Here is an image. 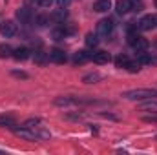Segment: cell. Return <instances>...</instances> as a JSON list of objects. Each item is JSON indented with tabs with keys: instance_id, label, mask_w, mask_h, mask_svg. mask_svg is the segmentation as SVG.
I'll list each match as a JSON object with an SVG mask.
<instances>
[{
	"instance_id": "cell-12",
	"label": "cell",
	"mask_w": 157,
	"mask_h": 155,
	"mask_svg": "<svg viewBox=\"0 0 157 155\" xmlns=\"http://www.w3.org/2000/svg\"><path fill=\"white\" fill-rule=\"evenodd\" d=\"M33 60H35V64H39V66H46V64L49 62V53H44V51H35Z\"/></svg>"
},
{
	"instance_id": "cell-13",
	"label": "cell",
	"mask_w": 157,
	"mask_h": 155,
	"mask_svg": "<svg viewBox=\"0 0 157 155\" xmlns=\"http://www.w3.org/2000/svg\"><path fill=\"white\" fill-rule=\"evenodd\" d=\"M93 9L97 13H106L108 9H112V2L110 0H97L95 6H93Z\"/></svg>"
},
{
	"instance_id": "cell-7",
	"label": "cell",
	"mask_w": 157,
	"mask_h": 155,
	"mask_svg": "<svg viewBox=\"0 0 157 155\" xmlns=\"http://www.w3.org/2000/svg\"><path fill=\"white\" fill-rule=\"evenodd\" d=\"M49 60L51 62H55V64H64L66 60H68V57H66V53L62 51V49H51L49 51Z\"/></svg>"
},
{
	"instance_id": "cell-10",
	"label": "cell",
	"mask_w": 157,
	"mask_h": 155,
	"mask_svg": "<svg viewBox=\"0 0 157 155\" xmlns=\"http://www.w3.org/2000/svg\"><path fill=\"white\" fill-rule=\"evenodd\" d=\"M93 59V55L91 53H88V51H77L75 55H73V62L75 64H84V62H88V60H91Z\"/></svg>"
},
{
	"instance_id": "cell-29",
	"label": "cell",
	"mask_w": 157,
	"mask_h": 155,
	"mask_svg": "<svg viewBox=\"0 0 157 155\" xmlns=\"http://www.w3.org/2000/svg\"><path fill=\"white\" fill-rule=\"evenodd\" d=\"M154 4H155V7H157V0H154Z\"/></svg>"
},
{
	"instance_id": "cell-11",
	"label": "cell",
	"mask_w": 157,
	"mask_h": 155,
	"mask_svg": "<svg viewBox=\"0 0 157 155\" xmlns=\"http://www.w3.org/2000/svg\"><path fill=\"white\" fill-rule=\"evenodd\" d=\"M115 11L119 15H124L128 11H132V0H117L115 4Z\"/></svg>"
},
{
	"instance_id": "cell-5",
	"label": "cell",
	"mask_w": 157,
	"mask_h": 155,
	"mask_svg": "<svg viewBox=\"0 0 157 155\" xmlns=\"http://www.w3.org/2000/svg\"><path fill=\"white\" fill-rule=\"evenodd\" d=\"M0 33H2L6 39L13 37V35L17 33V24H15L13 20H4V22L0 24Z\"/></svg>"
},
{
	"instance_id": "cell-2",
	"label": "cell",
	"mask_w": 157,
	"mask_h": 155,
	"mask_svg": "<svg viewBox=\"0 0 157 155\" xmlns=\"http://www.w3.org/2000/svg\"><path fill=\"white\" fill-rule=\"evenodd\" d=\"M128 42H130V46L135 51H146V47H148V40L144 37H141V35H137V33H130L128 35Z\"/></svg>"
},
{
	"instance_id": "cell-15",
	"label": "cell",
	"mask_w": 157,
	"mask_h": 155,
	"mask_svg": "<svg viewBox=\"0 0 157 155\" xmlns=\"http://www.w3.org/2000/svg\"><path fill=\"white\" fill-rule=\"evenodd\" d=\"M66 17H68L66 7H59V9L51 15V20H55V22H64V20H66Z\"/></svg>"
},
{
	"instance_id": "cell-23",
	"label": "cell",
	"mask_w": 157,
	"mask_h": 155,
	"mask_svg": "<svg viewBox=\"0 0 157 155\" xmlns=\"http://www.w3.org/2000/svg\"><path fill=\"white\" fill-rule=\"evenodd\" d=\"M128 62H130V59H128L126 55H119L117 59H115V66H117V68H126Z\"/></svg>"
},
{
	"instance_id": "cell-27",
	"label": "cell",
	"mask_w": 157,
	"mask_h": 155,
	"mask_svg": "<svg viewBox=\"0 0 157 155\" xmlns=\"http://www.w3.org/2000/svg\"><path fill=\"white\" fill-rule=\"evenodd\" d=\"M13 77H20V78H28V73H24V71H13Z\"/></svg>"
},
{
	"instance_id": "cell-22",
	"label": "cell",
	"mask_w": 157,
	"mask_h": 155,
	"mask_svg": "<svg viewBox=\"0 0 157 155\" xmlns=\"http://www.w3.org/2000/svg\"><path fill=\"white\" fill-rule=\"evenodd\" d=\"M40 124V119L39 117H31V119H28V120H24V128H37Z\"/></svg>"
},
{
	"instance_id": "cell-26",
	"label": "cell",
	"mask_w": 157,
	"mask_h": 155,
	"mask_svg": "<svg viewBox=\"0 0 157 155\" xmlns=\"http://www.w3.org/2000/svg\"><path fill=\"white\" fill-rule=\"evenodd\" d=\"M53 4V0H39V6L40 7H49Z\"/></svg>"
},
{
	"instance_id": "cell-24",
	"label": "cell",
	"mask_w": 157,
	"mask_h": 155,
	"mask_svg": "<svg viewBox=\"0 0 157 155\" xmlns=\"http://www.w3.org/2000/svg\"><path fill=\"white\" fill-rule=\"evenodd\" d=\"M49 18H51V17H48V15H39V17H37V26H39V28H44V26L49 22Z\"/></svg>"
},
{
	"instance_id": "cell-28",
	"label": "cell",
	"mask_w": 157,
	"mask_h": 155,
	"mask_svg": "<svg viewBox=\"0 0 157 155\" xmlns=\"http://www.w3.org/2000/svg\"><path fill=\"white\" fill-rule=\"evenodd\" d=\"M155 28H157V15H155Z\"/></svg>"
},
{
	"instance_id": "cell-9",
	"label": "cell",
	"mask_w": 157,
	"mask_h": 155,
	"mask_svg": "<svg viewBox=\"0 0 157 155\" xmlns=\"http://www.w3.org/2000/svg\"><path fill=\"white\" fill-rule=\"evenodd\" d=\"M95 64H108L110 60H112V57H110V53L108 51H97V53H93V59H91Z\"/></svg>"
},
{
	"instance_id": "cell-18",
	"label": "cell",
	"mask_w": 157,
	"mask_h": 155,
	"mask_svg": "<svg viewBox=\"0 0 157 155\" xmlns=\"http://www.w3.org/2000/svg\"><path fill=\"white\" fill-rule=\"evenodd\" d=\"M13 57V47L9 44H0V59H7Z\"/></svg>"
},
{
	"instance_id": "cell-30",
	"label": "cell",
	"mask_w": 157,
	"mask_h": 155,
	"mask_svg": "<svg viewBox=\"0 0 157 155\" xmlns=\"http://www.w3.org/2000/svg\"><path fill=\"white\" fill-rule=\"evenodd\" d=\"M6 2H7V0H6Z\"/></svg>"
},
{
	"instance_id": "cell-21",
	"label": "cell",
	"mask_w": 157,
	"mask_h": 155,
	"mask_svg": "<svg viewBox=\"0 0 157 155\" xmlns=\"http://www.w3.org/2000/svg\"><path fill=\"white\" fill-rule=\"evenodd\" d=\"M97 44H99L97 35H93V33H88V35H86V46H88V47H95Z\"/></svg>"
},
{
	"instance_id": "cell-6",
	"label": "cell",
	"mask_w": 157,
	"mask_h": 155,
	"mask_svg": "<svg viewBox=\"0 0 157 155\" xmlns=\"http://www.w3.org/2000/svg\"><path fill=\"white\" fill-rule=\"evenodd\" d=\"M31 17H33V13H31V9H29L28 6L17 9V18L20 20V24H28V22L31 20Z\"/></svg>"
},
{
	"instance_id": "cell-19",
	"label": "cell",
	"mask_w": 157,
	"mask_h": 155,
	"mask_svg": "<svg viewBox=\"0 0 157 155\" xmlns=\"http://www.w3.org/2000/svg\"><path fill=\"white\" fill-rule=\"evenodd\" d=\"M141 66H143V64H141L139 60H130L128 66H126V70H128L130 73H139V71H141Z\"/></svg>"
},
{
	"instance_id": "cell-25",
	"label": "cell",
	"mask_w": 157,
	"mask_h": 155,
	"mask_svg": "<svg viewBox=\"0 0 157 155\" xmlns=\"http://www.w3.org/2000/svg\"><path fill=\"white\" fill-rule=\"evenodd\" d=\"M71 4V0H57V6L59 7H68Z\"/></svg>"
},
{
	"instance_id": "cell-8",
	"label": "cell",
	"mask_w": 157,
	"mask_h": 155,
	"mask_svg": "<svg viewBox=\"0 0 157 155\" xmlns=\"http://www.w3.org/2000/svg\"><path fill=\"white\" fill-rule=\"evenodd\" d=\"M31 57V51L28 49V47H17V49H13V59L15 60H26V59H29Z\"/></svg>"
},
{
	"instance_id": "cell-16",
	"label": "cell",
	"mask_w": 157,
	"mask_h": 155,
	"mask_svg": "<svg viewBox=\"0 0 157 155\" xmlns=\"http://www.w3.org/2000/svg\"><path fill=\"white\" fill-rule=\"evenodd\" d=\"M0 126H4V128H15L17 126V122H15V119L11 115H0Z\"/></svg>"
},
{
	"instance_id": "cell-14",
	"label": "cell",
	"mask_w": 157,
	"mask_h": 155,
	"mask_svg": "<svg viewBox=\"0 0 157 155\" xmlns=\"http://www.w3.org/2000/svg\"><path fill=\"white\" fill-rule=\"evenodd\" d=\"M71 31H73V29H66L64 26H60V28L53 29V33H51V35H53V39H55V40H62L66 35H70Z\"/></svg>"
},
{
	"instance_id": "cell-1",
	"label": "cell",
	"mask_w": 157,
	"mask_h": 155,
	"mask_svg": "<svg viewBox=\"0 0 157 155\" xmlns=\"http://www.w3.org/2000/svg\"><path fill=\"white\" fill-rule=\"evenodd\" d=\"M124 99L128 100H143V99H157V89H150V88H144V89H130V91H124L122 93Z\"/></svg>"
},
{
	"instance_id": "cell-17",
	"label": "cell",
	"mask_w": 157,
	"mask_h": 155,
	"mask_svg": "<svg viewBox=\"0 0 157 155\" xmlns=\"http://www.w3.org/2000/svg\"><path fill=\"white\" fill-rule=\"evenodd\" d=\"M80 100L77 99H70V97H59V99H55V104L57 106H71V104H78Z\"/></svg>"
},
{
	"instance_id": "cell-3",
	"label": "cell",
	"mask_w": 157,
	"mask_h": 155,
	"mask_svg": "<svg viewBox=\"0 0 157 155\" xmlns=\"http://www.w3.org/2000/svg\"><path fill=\"white\" fill-rule=\"evenodd\" d=\"M155 28V15H146L137 22V29L139 31H150Z\"/></svg>"
},
{
	"instance_id": "cell-20",
	"label": "cell",
	"mask_w": 157,
	"mask_h": 155,
	"mask_svg": "<svg viewBox=\"0 0 157 155\" xmlns=\"http://www.w3.org/2000/svg\"><path fill=\"white\" fill-rule=\"evenodd\" d=\"M102 78V75H99V73H90V75H86V77L82 78V82H86V84H93V82H99Z\"/></svg>"
},
{
	"instance_id": "cell-4",
	"label": "cell",
	"mask_w": 157,
	"mask_h": 155,
	"mask_svg": "<svg viewBox=\"0 0 157 155\" xmlns=\"http://www.w3.org/2000/svg\"><path fill=\"white\" fill-rule=\"evenodd\" d=\"M113 29V20L112 18H102L99 24H97V35H102V37H108Z\"/></svg>"
}]
</instances>
